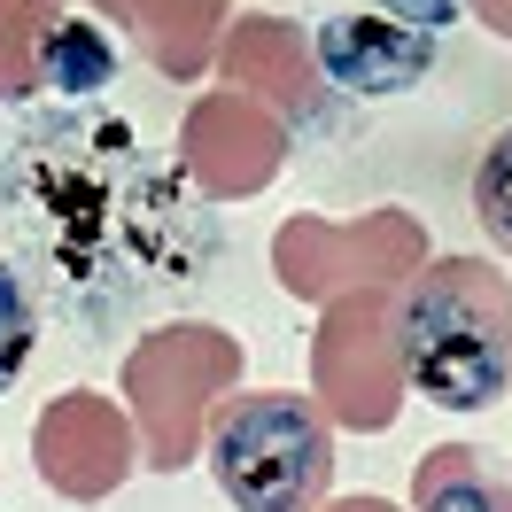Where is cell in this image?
Listing matches in <instances>:
<instances>
[{"instance_id": "1", "label": "cell", "mask_w": 512, "mask_h": 512, "mask_svg": "<svg viewBox=\"0 0 512 512\" xmlns=\"http://www.w3.org/2000/svg\"><path fill=\"white\" fill-rule=\"evenodd\" d=\"M8 264L39 319L86 342L140 326L194 295L218 264V218L202 194L109 109H47L0 156Z\"/></svg>"}, {"instance_id": "2", "label": "cell", "mask_w": 512, "mask_h": 512, "mask_svg": "<svg viewBox=\"0 0 512 512\" xmlns=\"http://www.w3.org/2000/svg\"><path fill=\"white\" fill-rule=\"evenodd\" d=\"M396 365L435 412L512 396V280L481 256H435V272L396 295Z\"/></svg>"}, {"instance_id": "3", "label": "cell", "mask_w": 512, "mask_h": 512, "mask_svg": "<svg viewBox=\"0 0 512 512\" xmlns=\"http://www.w3.org/2000/svg\"><path fill=\"white\" fill-rule=\"evenodd\" d=\"M210 474L233 512H319L334 489V419L295 388L225 396L210 419Z\"/></svg>"}, {"instance_id": "4", "label": "cell", "mask_w": 512, "mask_h": 512, "mask_svg": "<svg viewBox=\"0 0 512 512\" xmlns=\"http://www.w3.org/2000/svg\"><path fill=\"white\" fill-rule=\"evenodd\" d=\"M311 47H319V70L357 101H404L443 63V39H419V32H404V24L373 16V8H365V16H326Z\"/></svg>"}, {"instance_id": "5", "label": "cell", "mask_w": 512, "mask_h": 512, "mask_svg": "<svg viewBox=\"0 0 512 512\" xmlns=\"http://www.w3.org/2000/svg\"><path fill=\"white\" fill-rule=\"evenodd\" d=\"M412 512H512V474L474 443H443L419 458Z\"/></svg>"}, {"instance_id": "6", "label": "cell", "mask_w": 512, "mask_h": 512, "mask_svg": "<svg viewBox=\"0 0 512 512\" xmlns=\"http://www.w3.org/2000/svg\"><path fill=\"white\" fill-rule=\"evenodd\" d=\"M466 210H474L481 241L497 256H512V125H497L474 156V179H466Z\"/></svg>"}, {"instance_id": "7", "label": "cell", "mask_w": 512, "mask_h": 512, "mask_svg": "<svg viewBox=\"0 0 512 512\" xmlns=\"http://www.w3.org/2000/svg\"><path fill=\"white\" fill-rule=\"evenodd\" d=\"M39 334H47V319H39V303H32V288H24V272L0 256V396L32 373Z\"/></svg>"}, {"instance_id": "8", "label": "cell", "mask_w": 512, "mask_h": 512, "mask_svg": "<svg viewBox=\"0 0 512 512\" xmlns=\"http://www.w3.org/2000/svg\"><path fill=\"white\" fill-rule=\"evenodd\" d=\"M373 16H388V24H404L419 39H443L466 16V0H373Z\"/></svg>"}]
</instances>
